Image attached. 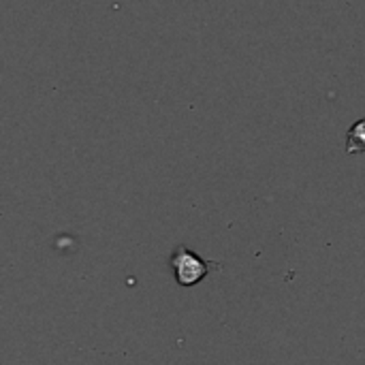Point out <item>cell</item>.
I'll use <instances>...</instances> for the list:
<instances>
[{"label":"cell","instance_id":"obj_2","mask_svg":"<svg viewBox=\"0 0 365 365\" xmlns=\"http://www.w3.org/2000/svg\"><path fill=\"white\" fill-rule=\"evenodd\" d=\"M346 152L349 154H361L365 152V118L355 122L346 137Z\"/></svg>","mask_w":365,"mask_h":365},{"label":"cell","instance_id":"obj_1","mask_svg":"<svg viewBox=\"0 0 365 365\" xmlns=\"http://www.w3.org/2000/svg\"><path fill=\"white\" fill-rule=\"evenodd\" d=\"M171 267L175 272V280L182 287H195L199 284L212 269H220V265L212 263V261H203L201 257H197L192 250H188L186 246H178L173 257H171Z\"/></svg>","mask_w":365,"mask_h":365}]
</instances>
